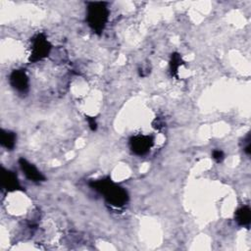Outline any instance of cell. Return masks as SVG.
Masks as SVG:
<instances>
[{
	"label": "cell",
	"mask_w": 251,
	"mask_h": 251,
	"mask_svg": "<svg viewBox=\"0 0 251 251\" xmlns=\"http://www.w3.org/2000/svg\"><path fill=\"white\" fill-rule=\"evenodd\" d=\"M89 185L91 188L102 194L105 200L114 207H123L128 201L127 191L114 182L110 177L91 180Z\"/></svg>",
	"instance_id": "1"
},
{
	"label": "cell",
	"mask_w": 251,
	"mask_h": 251,
	"mask_svg": "<svg viewBox=\"0 0 251 251\" xmlns=\"http://www.w3.org/2000/svg\"><path fill=\"white\" fill-rule=\"evenodd\" d=\"M109 19V9L106 2H88L86 8V22L91 30L100 35Z\"/></svg>",
	"instance_id": "2"
},
{
	"label": "cell",
	"mask_w": 251,
	"mask_h": 251,
	"mask_svg": "<svg viewBox=\"0 0 251 251\" xmlns=\"http://www.w3.org/2000/svg\"><path fill=\"white\" fill-rule=\"evenodd\" d=\"M52 49L51 43L48 41L43 33L36 34L31 41V51L29 55V62L35 63L46 58Z\"/></svg>",
	"instance_id": "3"
},
{
	"label": "cell",
	"mask_w": 251,
	"mask_h": 251,
	"mask_svg": "<svg viewBox=\"0 0 251 251\" xmlns=\"http://www.w3.org/2000/svg\"><path fill=\"white\" fill-rule=\"evenodd\" d=\"M154 144L153 137L145 134H137L129 139V148L135 155L142 156L149 152Z\"/></svg>",
	"instance_id": "4"
},
{
	"label": "cell",
	"mask_w": 251,
	"mask_h": 251,
	"mask_svg": "<svg viewBox=\"0 0 251 251\" xmlns=\"http://www.w3.org/2000/svg\"><path fill=\"white\" fill-rule=\"evenodd\" d=\"M9 80L11 86L18 92L25 93L28 90L29 80L25 70H14L10 75Z\"/></svg>",
	"instance_id": "5"
},
{
	"label": "cell",
	"mask_w": 251,
	"mask_h": 251,
	"mask_svg": "<svg viewBox=\"0 0 251 251\" xmlns=\"http://www.w3.org/2000/svg\"><path fill=\"white\" fill-rule=\"evenodd\" d=\"M19 165L25 176V177L33 182H41L45 180V176L40 173V171L30 162H28L25 158H20L19 159Z\"/></svg>",
	"instance_id": "6"
},
{
	"label": "cell",
	"mask_w": 251,
	"mask_h": 251,
	"mask_svg": "<svg viewBox=\"0 0 251 251\" xmlns=\"http://www.w3.org/2000/svg\"><path fill=\"white\" fill-rule=\"evenodd\" d=\"M1 183L3 189H5L8 192L16 191V190H22L21 183L18 179L17 175L7 169H2V175H1Z\"/></svg>",
	"instance_id": "7"
},
{
	"label": "cell",
	"mask_w": 251,
	"mask_h": 251,
	"mask_svg": "<svg viewBox=\"0 0 251 251\" xmlns=\"http://www.w3.org/2000/svg\"><path fill=\"white\" fill-rule=\"evenodd\" d=\"M235 222L241 226H249L251 222V211L248 206H242L234 214Z\"/></svg>",
	"instance_id": "8"
},
{
	"label": "cell",
	"mask_w": 251,
	"mask_h": 251,
	"mask_svg": "<svg viewBox=\"0 0 251 251\" xmlns=\"http://www.w3.org/2000/svg\"><path fill=\"white\" fill-rule=\"evenodd\" d=\"M16 140H17V135L15 132L11 130L1 129L0 142L4 148H6L7 150H13L16 145Z\"/></svg>",
	"instance_id": "9"
},
{
	"label": "cell",
	"mask_w": 251,
	"mask_h": 251,
	"mask_svg": "<svg viewBox=\"0 0 251 251\" xmlns=\"http://www.w3.org/2000/svg\"><path fill=\"white\" fill-rule=\"evenodd\" d=\"M184 62L181 59L180 54L175 52L171 55V59H170V73L172 76L175 77H178V69L181 65H183Z\"/></svg>",
	"instance_id": "10"
},
{
	"label": "cell",
	"mask_w": 251,
	"mask_h": 251,
	"mask_svg": "<svg viewBox=\"0 0 251 251\" xmlns=\"http://www.w3.org/2000/svg\"><path fill=\"white\" fill-rule=\"evenodd\" d=\"M212 157L213 159L217 162V163H221L223 162V160L225 159V154L222 150H219V149H215L213 150L212 152Z\"/></svg>",
	"instance_id": "11"
},
{
	"label": "cell",
	"mask_w": 251,
	"mask_h": 251,
	"mask_svg": "<svg viewBox=\"0 0 251 251\" xmlns=\"http://www.w3.org/2000/svg\"><path fill=\"white\" fill-rule=\"evenodd\" d=\"M86 121L88 123V126L90 127L91 130L95 131L97 129V123H96V120L93 118V117H89V116H86Z\"/></svg>",
	"instance_id": "12"
},
{
	"label": "cell",
	"mask_w": 251,
	"mask_h": 251,
	"mask_svg": "<svg viewBox=\"0 0 251 251\" xmlns=\"http://www.w3.org/2000/svg\"><path fill=\"white\" fill-rule=\"evenodd\" d=\"M245 146L243 147V150H244V152L247 154V155H249L250 153H251V144H250V134H247V136H246V140H245Z\"/></svg>",
	"instance_id": "13"
}]
</instances>
